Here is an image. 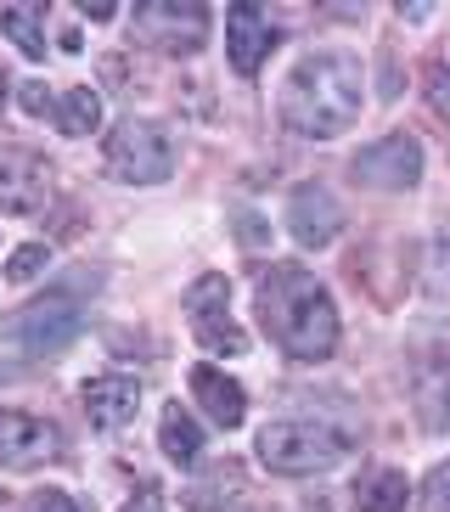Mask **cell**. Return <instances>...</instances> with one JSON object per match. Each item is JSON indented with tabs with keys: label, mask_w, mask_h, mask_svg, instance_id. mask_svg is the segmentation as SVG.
<instances>
[{
	"label": "cell",
	"mask_w": 450,
	"mask_h": 512,
	"mask_svg": "<svg viewBox=\"0 0 450 512\" xmlns=\"http://www.w3.org/2000/svg\"><path fill=\"white\" fill-rule=\"evenodd\" d=\"M259 321L293 361H327L338 349V310L332 293L304 265H270L254 287Z\"/></svg>",
	"instance_id": "cell-1"
},
{
	"label": "cell",
	"mask_w": 450,
	"mask_h": 512,
	"mask_svg": "<svg viewBox=\"0 0 450 512\" xmlns=\"http://www.w3.org/2000/svg\"><path fill=\"white\" fill-rule=\"evenodd\" d=\"M360 96H366V74L360 57L349 51H310L293 62V74L282 85V119L299 136H344L360 119Z\"/></svg>",
	"instance_id": "cell-2"
},
{
	"label": "cell",
	"mask_w": 450,
	"mask_h": 512,
	"mask_svg": "<svg viewBox=\"0 0 450 512\" xmlns=\"http://www.w3.org/2000/svg\"><path fill=\"white\" fill-rule=\"evenodd\" d=\"M85 293H96V271H74L68 282L51 287V293L29 299L12 321H6V344L34 355V361L68 349L79 338V327H85Z\"/></svg>",
	"instance_id": "cell-3"
},
{
	"label": "cell",
	"mask_w": 450,
	"mask_h": 512,
	"mask_svg": "<svg viewBox=\"0 0 450 512\" xmlns=\"http://www.w3.org/2000/svg\"><path fill=\"white\" fill-rule=\"evenodd\" d=\"M349 456V434L310 417H282L259 428V462L270 473H327Z\"/></svg>",
	"instance_id": "cell-4"
},
{
	"label": "cell",
	"mask_w": 450,
	"mask_h": 512,
	"mask_svg": "<svg viewBox=\"0 0 450 512\" xmlns=\"http://www.w3.org/2000/svg\"><path fill=\"white\" fill-rule=\"evenodd\" d=\"M107 169L130 186H158L175 169V141L158 119H119L107 130Z\"/></svg>",
	"instance_id": "cell-5"
},
{
	"label": "cell",
	"mask_w": 450,
	"mask_h": 512,
	"mask_svg": "<svg viewBox=\"0 0 450 512\" xmlns=\"http://www.w3.org/2000/svg\"><path fill=\"white\" fill-rule=\"evenodd\" d=\"M135 40L152 51H169V57H192L203 51L209 40V6H197V0H147V6H135Z\"/></svg>",
	"instance_id": "cell-6"
},
{
	"label": "cell",
	"mask_w": 450,
	"mask_h": 512,
	"mask_svg": "<svg viewBox=\"0 0 450 512\" xmlns=\"http://www.w3.org/2000/svg\"><path fill=\"white\" fill-rule=\"evenodd\" d=\"M186 321H192V338L214 355H242L248 349L242 327L231 321V282L225 276H197L186 287Z\"/></svg>",
	"instance_id": "cell-7"
},
{
	"label": "cell",
	"mask_w": 450,
	"mask_h": 512,
	"mask_svg": "<svg viewBox=\"0 0 450 512\" xmlns=\"http://www.w3.org/2000/svg\"><path fill=\"white\" fill-rule=\"evenodd\" d=\"M51 186H57V169L45 164V152L0 141V209L6 214H40L45 203H51Z\"/></svg>",
	"instance_id": "cell-8"
},
{
	"label": "cell",
	"mask_w": 450,
	"mask_h": 512,
	"mask_svg": "<svg viewBox=\"0 0 450 512\" xmlns=\"http://www.w3.org/2000/svg\"><path fill=\"white\" fill-rule=\"evenodd\" d=\"M62 456H68V439H62L57 422L0 406V462L6 467H40V462H62Z\"/></svg>",
	"instance_id": "cell-9"
},
{
	"label": "cell",
	"mask_w": 450,
	"mask_h": 512,
	"mask_svg": "<svg viewBox=\"0 0 450 512\" xmlns=\"http://www.w3.org/2000/svg\"><path fill=\"white\" fill-rule=\"evenodd\" d=\"M349 175L360 186H377V192H405V186L422 181V147L411 136H383L366 152H355Z\"/></svg>",
	"instance_id": "cell-10"
},
{
	"label": "cell",
	"mask_w": 450,
	"mask_h": 512,
	"mask_svg": "<svg viewBox=\"0 0 450 512\" xmlns=\"http://www.w3.org/2000/svg\"><path fill=\"white\" fill-rule=\"evenodd\" d=\"M287 231L304 242V248H327L338 231H344V209L327 186H299L287 197Z\"/></svg>",
	"instance_id": "cell-11"
},
{
	"label": "cell",
	"mask_w": 450,
	"mask_h": 512,
	"mask_svg": "<svg viewBox=\"0 0 450 512\" xmlns=\"http://www.w3.org/2000/svg\"><path fill=\"white\" fill-rule=\"evenodd\" d=\"M79 400H85V417L96 428H124L135 417V406H141V383L124 372H107V377H90L79 389Z\"/></svg>",
	"instance_id": "cell-12"
},
{
	"label": "cell",
	"mask_w": 450,
	"mask_h": 512,
	"mask_svg": "<svg viewBox=\"0 0 450 512\" xmlns=\"http://www.w3.org/2000/svg\"><path fill=\"white\" fill-rule=\"evenodd\" d=\"M225 51H231V68L242 79L259 74V62L270 51V23L259 17V6H231L225 12Z\"/></svg>",
	"instance_id": "cell-13"
},
{
	"label": "cell",
	"mask_w": 450,
	"mask_h": 512,
	"mask_svg": "<svg viewBox=\"0 0 450 512\" xmlns=\"http://www.w3.org/2000/svg\"><path fill=\"white\" fill-rule=\"evenodd\" d=\"M192 394L197 406L209 411L220 428H242V417H248V394H242L237 377H225L220 366H197L192 372Z\"/></svg>",
	"instance_id": "cell-14"
},
{
	"label": "cell",
	"mask_w": 450,
	"mask_h": 512,
	"mask_svg": "<svg viewBox=\"0 0 450 512\" xmlns=\"http://www.w3.org/2000/svg\"><path fill=\"white\" fill-rule=\"evenodd\" d=\"M248 484H242V473L231 462L214 467L209 479L192 484V496H186V512H248Z\"/></svg>",
	"instance_id": "cell-15"
},
{
	"label": "cell",
	"mask_w": 450,
	"mask_h": 512,
	"mask_svg": "<svg viewBox=\"0 0 450 512\" xmlns=\"http://www.w3.org/2000/svg\"><path fill=\"white\" fill-rule=\"evenodd\" d=\"M405 496H411V484H405V473H394V467H366L355 479V507L360 512H400Z\"/></svg>",
	"instance_id": "cell-16"
},
{
	"label": "cell",
	"mask_w": 450,
	"mask_h": 512,
	"mask_svg": "<svg viewBox=\"0 0 450 512\" xmlns=\"http://www.w3.org/2000/svg\"><path fill=\"white\" fill-rule=\"evenodd\" d=\"M158 445H164V456L175 467H197V456H203V428L192 422V411L169 406L158 417Z\"/></svg>",
	"instance_id": "cell-17"
},
{
	"label": "cell",
	"mask_w": 450,
	"mask_h": 512,
	"mask_svg": "<svg viewBox=\"0 0 450 512\" xmlns=\"http://www.w3.org/2000/svg\"><path fill=\"white\" fill-rule=\"evenodd\" d=\"M51 119H57L62 136H90V130L102 124V96L90 91V85H74V91H62V96H57Z\"/></svg>",
	"instance_id": "cell-18"
},
{
	"label": "cell",
	"mask_w": 450,
	"mask_h": 512,
	"mask_svg": "<svg viewBox=\"0 0 450 512\" xmlns=\"http://www.w3.org/2000/svg\"><path fill=\"white\" fill-rule=\"evenodd\" d=\"M0 34L23 57H45V6H0Z\"/></svg>",
	"instance_id": "cell-19"
},
{
	"label": "cell",
	"mask_w": 450,
	"mask_h": 512,
	"mask_svg": "<svg viewBox=\"0 0 450 512\" xmlns=\"http://www.w3.org/2000/svg\"><path fill=\"white\" fill-rule=\"evenodd\" d=\"M45 265H51V248H45V242H29V248H17V254L6 259V276H12V282H34Z\"/></svg>",
	"instance_id": "cell-20"
},
{
	"label": "cell",
	"mask_w": 450,
	"mask_h": 512,
	"mask_svg": "<svg viewBox=\"0 0 450 512\" xmlns=\"http://www.w3.org/2000/svg\"><path fill=\"white\" fill-rule=\"evenodd\" d=\"M417 501H422V512H450V462H439L434 473L422 479Z\"/></svg>",
	"instance_id": "cell-21"
},
{
	"label": "cell",
	"mask_w": 450,
	"mask_h": 512,
	"mask_svg": "<svg viewBox=\"0 0 450 512\" xmlns=\"http://www.w3.org/2000/svg\"><path fill=\"white\" fill-rule=\"evenodd\" d=\"M17 107H23V113H34V119H45V113L57 107V96L45 91L40 79H29V85H17Z\"/></svg>",
	"instance_id": "cell-22"
},
{
	"label": "cell",
	"mask_w": 450,
	"mask_h": 512,
	"mask_svg": "<svg viewBox=\"0 0 450 512\" xmlns=\"http://www.w3.org/2000/svg\"><path fill=\"white\" fill-rule=\"evenodd\" d=\"M428 107L450 124V68H428Z\"/></svg>",
	"instance_id": "cell-23"
},
{
	"label": "cell",
	"mask_w": 450,
	"mask_h": 512,
	"mask_svg": "<svg viewBox=\"0 0 450 512\" xmlns=\"http://www.w3.org/2000/svg\"><path fill=\"white\" fill-rule=\"evenodd\" d=\"M29 512H79V501L68 496V490H34Z\"/></svg>",
	"instance_id": "cell-24"
},
{
	"label": "cell",
	"mask_w": 450,
	"mask_h": 512,
	"mask_svg": "<svg viewBox=\"0 0 450 512\" xmlns=\"http://www.w3.org/2000/svg\"><path fill=\"white\" fill-rule=\"evenodd\" d=\"M434 259H439V271H434V293H450V237L434 242Z\"/></svg>",
	"instance_id": "cell-25"
},
{
	"label": "cell",
	"mask_w": 450,
	"mask_h": 512,
	"mask_svg": "<svg viewBox=\"0 0 450 512\" xmlns=\"http://www.w3.org/2000/svg\"><path fill=\"white\" fill-rule=\"evenodd\" d=\"M119 512H169V507H164V496H158V490H141V496H130Z\"/></svg>",
	"instance_id": "cell-26"
},
{
	"label": "cell",
	"mask_w": 450,
	"mask_h": 512,
	"mask_svg": "<svg viewBox=\"0 0 450 512\" xmlns=\"http://www.w3.org/2000/svg\"><path fill=\"white\" fill-rule=\"evenodd\" d=\"M113 6H119V0H85L79 17H90V23H113Z\"/></svg>",
	"instance_id": "cell-27"
},
{
	"label": "cell",
	"mask_w": 450,
	"mask_h": 512,
	"mask_svg": "<svg viewBox=\"0 0 450 512\" xmlns=\"http://www.w3.org/2000/svg\"><path fill=\"white\" fill-rule=\"evenodd\" d=\"M0 512H6V496H0Z\"/></svg>",
	"instance_id": "cell-28"
}]
</instances>
